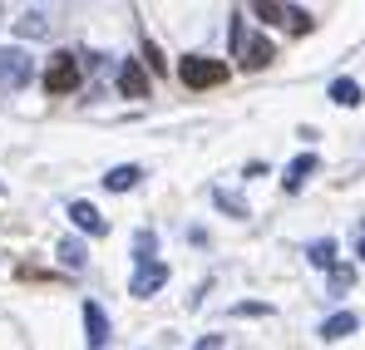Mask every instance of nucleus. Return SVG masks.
Instances as JSON below:
<instances>
[{
    "label": "nucleus",
    "instance_id": "nucleus-4",
    "mask_svg": "<svg viewBox=\"0 0 365 350\" xmlns=\"http://www.w3.org/2000/svg\"><path fill=\"white\" fill-rule=\"evenodd\" d=\"M232 45L242 55V69H267L272 64V40L267 35H247L242 40V20H232Z\"/></svg>",
    "mask_w": 365,
    "mask_h": 350
},
{
    "label": "nucleus",
    "instance_id": "nucleus-17",
    "mask_svg": "<svg viewBox=\"0 0 365 350\" xmlns=\"http://www.w3.org/2000/svg\"><path fill=\"white\" fill-rule=\"evenodd\" d=\"M217 202L227 207V217H247V207L237 202V197H232V192H222V187H217Z\"/></svg>",
    "mask_w": 365,
    "mask_h": 350
},
{
    "label": "nucleus",
    "instance_id": "nucleus-2",
    "mask_svg": "<svg viewBox=\"0 0 365 350\" xmlns=\"http://www.w3.org/2000/svg\"><path fill=\"white\" fill-rule=\"evenodd\" d=\"M30 74H35V64H30V55H25L20 45H5V50H0V89H5V94L25 89Z\"/></svg>",
    "mask_w": 365,
    "mask_h": 350
},
{
    "label": "nucleus",
    "instance_id": "nucleus-18",
    "mask_svg": "<svg viewBox=\"0 0 365 350\" xmlns=\"http://www.w3.org/2000/svg\"><path fill=\"white\" fill-rule=\"evenodd\" d=\"M267 311H272V306H262V301H237V306H232V316H267Z\"/></svg>",
    "mask_w": 365,
    "mask_h": 350
},
{
    "label": "nucleus",
    "instance_id": "nucleus-12",
    "mask_svg": "<svg viewBox=\"0 0 365 350\" xmlns=\"http://www.w3.org/2000/svg\"><path fill=\"white\" fill-rule=\"evenodd\" d=\"M311 173H316V153H302V158H297V163H292V168L282 173V182H287V192H297V187H302V182H306Z\"/></svg>",
    "mask_w": 365,
    "mask_h": 350
},
{
    "label": "nucleus",
    "instance_id": "nucleus-11",
    "mask_svg": "<svg viewBox=\"0 0 365 350\" xmlns=\"http://www.w3.org/2000/svg\"><path fill=\"white\" fill-rule=\"evenodd\" d=\"M356 326H361V321H356L351 311H336V316H326V321H321V341H346Z\"/></svg>",
    "mask_w": 365,
    "mask_h": 350
},
{
    "label": "nucleus",
    "instance_id": "nucleus-8",
    "mask_svg": "<svg viewBox=\"0 0 365 350\" xmlns=\"http://www.w3.org/2000/svg\"><path fill=\"white\" fill-rule=\"evenodd\" d=\"M69 222H74L79 232H89V237H104V232H109V222L99 217V207H94V202H69Z\"/></svg>",
    "mask_w": 365,
    "mask_h": 350
},
{
    "label": "nucleus",
    "instance_id": "nucleus-10",
    "mask_svg": "<svg viewBox=\"0 0 365 350\" xmlns=\"http://www.w3.org/2000/svg\"><path fill=\"white\" fill-rule=\"evenodd\" d=\"M138 177H143L138 163H119V168L104 173V187H109V192H128V187H138Z\"/></svg>",
    "mask_w": 365,
    "mask_h": 350
},
{
    "label": "nucleus",
    "instance_id": "nucleus-6",
    "mask_svg": "<svg viewBox=\"0 0 365 350\" xmlns=\"http://www.w3.org/2000/svg\"><path fill=\"white\" fill-rule=\"evenodd\" d=\"M158 287H168V267H163V262L138 267V272H133V282H128V292L143 296V301H148V296H158Z\"/></svg>",
    "mask_w": 365,
    "mask_h": 350
},
{
    "label": "nucleus",
    "instance_id": "nucleus-16",
    "mask_svg": "<svg viewBox=\"0 0 365 350\" xmlns=\"http://www.w3.org/2000/svg\"><path fill=\"white\" fill-rule=\"evenodd\" d=\"M60 262L69 267V272H79V267H84V242H74V237H64V242H60Z\"/></svg>",
    "mask_w": 365,
    "mask_h": 350
},
{
    "label": "nucleus",
    "instance_id": "nucleus-21",
    "mask_svg": "<svg viewBox=\"0 0 365 350\" xmlns=\"http://www.w3.org/2000/svg\"><path fill=\"white\" fill-rule=\"evenodd\" d=\"M361 257H365V237H361Z\"/></svg>",
    "mask_w": 365,
    "mask_h": 350
},
{
    "label": "nucleus",
    "instance_id": "nucleus-7",
    "mask_svg": "<svg viewBox=\"0 0 365 350\" xmlns=\"http://www.w3.org/2000/svg\"><path fill=\"white\" fill-rule=\"evenodd\" d=\"M84 336H89V346H94V350L109 346V316H104L99 301H84Z\"/></svg>",
    "mask_w": 365,
    "mask_h": 350
},
{
    "label": "nucleus",
    "instance_id": "nucleus-1",
    "mask_svg": "<svg viewBox=\"0 0 365 350\" xmlns=\"http://www.w3.org/2000/svg\"><path fill=\"white\" fill-rule=\"evenodd\" d=\"M178 74H182L187 89H212V84L227 79V64H222V59H207V55H182Z\"/></svg>",
    "mask_w": 365,
    "mask_h": 350
},
{
    "label": "nucleus",
    "instance_id": "nucleus-13",
    "mask_svg": "<svg viewBox=\"0 0 365 350\" xmlns=\"http://www.w3.org/2000/svg\"><path fill=\"white\" fill-rule=\"evenodd\" d=\"M331 99H336L341 109H356V104H361V84H356V79H336V84H331Z\"/></svg>",
    "mask_w": 365,
    "mask_h": 350
},
{
    "label": "nucleus",
    "instance_id": "nucleus-5",
    "mask_svg": "<svg viewBox=\"0 0 365 350\" xmlns=\"http://www.w3.org/2000/svg\"><path fill=\"white\" fill-rule=\"evenodd\" d=\"M252 15H262L267 25H292V30H306V25H311L306 10H297V5H272V0H257Z\"/></svg>",
    "mask_w": 365,
    "mask_h": 350
},
{
    "label": "nucleus",
    "instance_id": "nucleus-15",
    "mask_svg": "<svg viewBox=\"0 0 365 350\" xmlns=\"http://www.w3.org/2000/svg\"><path fill=\"white\" fill-rule=\"evenodd\" d=\"M306 257H311V267H336V242H331V237H326V242H311Z\"/></svg>",
    "mask_w": 365,
    "mask_h": 350
},
{
    "label": "nucleus",
    "instance_id": "nucleus-14",
    "mask_svg": "<svg viewBox=\"0 0 365 350\" xmlns=\"http://www.w3.org/2000/svg\"><path fill=\"white\" fill-rule=\"evenodd\" d=\"M153 252H158V237H153V232L133 237V262H138V267H153Z\"/></svg>",
    "mask_w": 365,
    "mask_h": 350
},
{
    "label": "nucleus",
    "instance_id": "nucleus-19",
    "mask_svg": "<svg viewBox=\"0 0 365 350\" xmlns=\"http://www.w3.org/2000/svg\"><path fill=\"white\" fill-rule=\"evenodd\" d=\"M45 30V20H40V10H30L25 20H20V35H40Z\"/></svg>",
    "mask_w": 365,
    "mask_h": 350
},
{
    "label": "nucleus",
    "instance_id": "nucleus-20",
    "mask_svg": "<svg viewBox=\"0 0 365 350\" xmlns=\"http://www.w3.org/2000/svg\"><path fill=\"white\" fill-rule=\"evenodd\" d=\"M192 350H222V336H202V341H197Z\"/></svg>",
    "mask_w": 365,
    "mask_h": 350
},
{
    "label": "nucleus",
    "instance_id": "nucleus-3",
    "mask_svg": "<svg viewBox=\"0 0 365 350\" xmlns=\"http://www.w3.org/2000/svg\"><path fill=\"white\" fill-rule=\"evenodd\" d=\"M45 89H50V94H74V89H79V55L60 50V55L50 59V69H45Z\"/></svg>",
    "mask_w": 365,
    "mask_h": 350
},
{
    "label": "nucleus",
    "instance_id": "nucleus-9",
    "mask_svg": "<svg viewBox=\"0 0 365 350\" xmlns=\"http://www.w3.org/2000/svg\"><path fill=\"white\" fill-rule=\"evenodd\" d=\"M119 89L128 99H143V94H148V69H143L138 59H123L119 64Z\"/></svg>",
    "mask_w": 365,
    "mask_h": 350
}]
</instances>
